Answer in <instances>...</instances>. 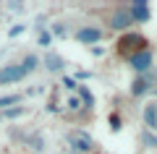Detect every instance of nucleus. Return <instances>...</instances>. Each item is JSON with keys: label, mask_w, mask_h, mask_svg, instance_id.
<instances>
[{"label": "nucleus", "mask_w": 157, "mask_h": 154, "mask_svg": "<svg viewBox=\"0 0 157 154\" xmlns=\"http://www.w3.org/2000/svg\"><path fill=\"white\" fill-rule=\"evenodd\" d=\"M144 47H149L147 44V37L144 34H139V32H126V34H121V39L115 42V52L121 58H131L134 52H139V50H144Z\"/></svg>", "instance_id": "obj_2"}, {"label": "nucleus", "mask_w": 157, "mask_h": 154, "mask_svg": "<svg viewBox=\"0 0 157 154\" xmlns=\"http://www.w3.org/2000/svg\"><path fill=\"white\" fill-rule=\"evenodd\" d=\"M60 86L66 89V92H71V94H76L78 92V86H81V84L76 81V78L73 76H63V81H60Z\"/></svg>", "instance_id": "obj_15"}, {"label": "nucleus", "mask_w": 157, "mask_h": 154, "mask_svg": "<svg viewBox=\"0 0 157 154\" xmlns=\"http://www.w3.org/2000/svg\"><path fill=\"white\" fill-rule=\"evenodd\" d=\"M26 107H24V105H18V107H11V110H3V112H0V123H3V120H18V118H21V115H26Z\"/></svg>", "instance_id": "obj_14"}, {"label": "nucleus", "mask_w": 157, "mask_h": 154, "mask_svg": "<svg viewBox=\"0 0 157 154\" xmlns=\"http://www.w3.org/2000/svg\"><path fill=\"white\" fill-rule=\"evenodd\" d=\"M42 66H45L50 73H60L63 68H66V60H63L60 55H55V52H47L45 60H42Z\"/></svg>", "instance_id": "obj_11"}, {"label": "nucleus", "mask_w": 157, "mask_h": 154, "mask_svg": "<svg viewBox=\"0 0 157 154\" xmlns=\"http://www.w3.org/2000/svg\"><path fill=\"white\" fill-rule=\"evenodd\" d=\"M126 66H128L136 76L152 73V66H155V52H152V47H144V50H139V52H134L131 58H126Z\"/></svg>", "instance_id": "obj_3"}, {"label": "nucleus", "mask_w": 157, "mask_h": 154, "mask_svg": "<svg viewBox=\"0 0 157 154\" xmlns=\"http://www.w3.org/2000/svg\"><path fill=\"white\" fill-rule=\"evenodd\" d=\"M73 37H76L78 44H97L102 39V29L100 26H81Z\"/></svg>", "instance_id": "obj_7"}, {"label": "nucleus", "mask_w": 157, "mask_h": 154, "mask_svg": "<svg viewBox=\"0 0 157 154\" xmlns=\"http://www.w3.org/2000/svg\"><path fill=\"white\" fill-rule=\"evenodd\" d=\"M128 11H131L134 24H147L152 18V11H149V3H147V0H134V3H128Z\"/></svg>", "instance_id": "obj_6"}, {"label": "nucleus", "mask_w": 157, "mask_h": 154, "mask_svg": "<svg viewBox=\"0 0 157 154\" xmlns=\"http://www.w3.org/2000/svg\"><path fill=\"white\" fill-rule=\"evenodd\" d=\"M107 123H110V131H115V133L123 128V120H121L118 112H110V115H107Z\"/></svg>", "instance_id": "obj_17"}, {"label": "nucleus", "mask_w": 157, "mask_h": 154, "mask_svg": "<svg viewBox=\"0 0 157 154\" xmlns=\"http://www.w3.org/2000/svg\"><path fill=\"white\" fill-rule=\"evenodd\" d=\"M107 26H110L113 32H121V34L131 32V26H134V18H131L128 6H115V8H113L110 16H107Z\"/></svg>", "instance_id": "obj_4"}, {"label": "nucleus", "mask_w": 157, "mask_h": 154, "mask_svg": "<svg viewBox=\"0 0 157 154\" xmlns=\"http://www.w3.org/2000/svg\"><path fill=\"white\" fill-rule=\"evenodd\" d=\"M141 118H144V126L149 128V131H157V102H149V105H144V110H141Z\"/></svg>", "instance_id": "obj_9"}, {"label": "nucleus", "mask_w": 157, "mask_h": 154, "mask_svg": "<svg viewBox=\"0 0 157 154\" xmlns=\"http://www.w3.org/2000/svg\"><path fill=\"white\" fill-rule=\"evenodd\" d=\"M37 44H39V47H50V44H52V32H50V29H42V32H39Z\"/></svg>", "instance_id": "obj_16"}, {"label": "nucleus", "mask_w": 157, "mask_h": 154, "mask_svg": "<svg viewBox=\"0 0 157 154\" xmlns=\"http://www.w3.org/2000/svg\"><path fill=\"white\" fill-rule=\"evenodd\" d=\"M78 99H81V105L86 107V112H92L94 110V105H97V99H94V94L89 92V86H78Z\"/></svg>", "instance_id": "obj_12"}, {"label": "nucleus", "mask_w": 157, "mask_h": 154, "mask_svg": "<svg viewBox=\"0 0 157 154\" xmlns=\"http://www.w3.org/2000/svg\"><path fill=\"white\" fill-rule=\"evenodd\" d=\"M89 76H92L89 71H76V76H73V78H76V81H84V78H89Z\"/></svg>", "instance_id": "obj_20"}, {"label": "nucleus", "mask_w": 157, "mask_h": 154, "mask_svg": "<svg viewBox=\"0 0 157 154\" xmlns=\"http://www.w3.org/2000/svg\"><path fill=\"white\" fill-rule=\"evenodd\" d=\"M144 144H149V146L157 149V136H152V133H144Z\"/></svg>", "instance_id": "obj_19"}, {"label": "nucleus", "mask_w": 157, "mask_h": 154, "mask_svg": "<svg viewBox=\"0 0 157 154\" xmlns=\"http://www.w3.org/2000/svg\"><path fill=\"white\" fill-rule=\"evenodd\" d=\"M66 141H68V146H71L76 154H89V152H94V138L89 136V131L73 128V131H68Z\"/></svg>", "instance_id": "obj_5"}, {"label": "nucleus", "mask_w": 157, "mask_h": 154, "mask_svg": "<svg viewBox=\"0 0 157 154\" xmlns=\"http://www.w3.org/2000/svg\"><path fill=\"white\" fill-rule=\"evenodd\" d=\"M37 66H39L37 55H26L21 63H8V66L0 68V84H18L32 71H37Z\"/></svg>", "instance_id": "obj_1"}, {"label": "nucleus", "mask_w": 157, "mask_h": 154, "mask_svg": "<svg viewBox=\"0 0 157 154\" xmlns=\"http://www.w3.org/2000/svg\"><path fill=\"white\" fill-rule=\"evenodd\" d=\"M24 99V94H6V97H0V112L3 110H11V107H18V102Z\"/></svg>", "instance_id": "obj_13"}, {"label": "nucleus", "mask_w": 157, "mask_h": 154, "mask_svg": "<svg viewBox=\"0 0 157 154\" xmlns=\"http://www.w3.org/2000/svg\"><path fill=\"white\" fill-rule=\"evenodd\" d=\"M152 89H155V78H152V73L136 76V81L131 84V94H134V97H144V94H149Z\"/></svg>", "instance_id": "obj_8"}, {"label": "nucleus", "mask_w": 157, "mask_h": 154, "mask_svg": "<svg viewBox=\"0 0 157 154\" xmlns=\"http://www.w3.org/2000/svg\"><path fill=\"white\" fill-rule=\"evenodd\" d=\"M24 32H26V24H16V26H11V32H8V37H18V34H24Z\"/></svg>", "instance_id": "obj_18"}, {"label": "nucleus", "mask_w": 157, "mask_h": 154, "mask_svg": "<svg viewBox=\"0 0 157 154\" xmlns=\"http://www.w3.org/2000/svg\"><path fill=\"white\" fill-rule=\"evenodd\" d=\"M52 34H60L63 37V34H66V26H63V24H55V26H52Z\"/></svg>", "instance_id": "obj_21"}, {"label": "nucleus", "mask_w": 157, "mask_h": 154, "mask_svg": "<svg viewBox=\"0 0 157 154\" xmlns=\"http://www.w3.org/2000/svg\"><path fill=\"white\" fill-rule=\"evenodd\" d=\"M66 112L68 115H86V107L81 105V99H78V94H68L66 97Z\"/></svg>", "instance_id": "obj_10"}]
</instances>
